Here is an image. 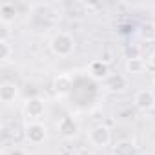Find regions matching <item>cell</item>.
Wrapping results in <instances>:
<instances>
[{
	"mask_svg": "<svg viewBox=\"0 0 155 155\" xmlns=\"http://www.w3.org/2000/svg\"><path fill=\"white\" fill-rule=\"evenodd\" d=\"M148 64H150V66H151V68L155 69V51H153V53H151V55L148 57Z\"/></svg>",
	"mask_w": 155,
	"mask_h": 155,
	"instance_id": "obj_18",
	"label": "cell"
},
{
	"mask_svg": "<svg viewBox=\"0 0 155 155\" xmlns=\"http://www.w3.org/2000/svg\"><path fill=\"white\" fill-rule=\"evenodd\" d=\"M13 57V48L9 42L0 40V58H2V64H8Z\"/></svg>",
	"mask_w": 155,
	"mask_h": 155,
	"instance_id": "obj_14",
	"label": "cell"
},
{
	"mask_svg": "<svg viewBox=\"0 0 155 155\" xmlns=\"http://www.w3.org/2000/svg\"><path fill=\"white\" fill-rule=\"evenodd\" d=\"M124 68H126V73H130V75H140L146 69V62L140 57H130L126 60Z\"/></svg>",
	"mask_w": 155,
	"mask_h": 155,
	"instance_id": "obj_13",
	"label": "cell"
},
{
	"mask_svg": "<svg viewBox=\"0 0 155 155\" xmlns=\"http://www.w3.org/2000/svg\"><path fill=\"white\" fill-rule=\"evenodd\" d=\"M133 104L140 111H150L155 108V91L153 90H139L133 97Z\"/></svg>",
	"mask_w": 155,
	"mask_h": 155,
	"instance_id": "obj_6",
	"label": "cell"
},
{
	"mask_svg": "<svg viewBox=\"0 0 155 155\" xmlns=\"http://www.w3.org/2000/svg\"><path fill=\"white\" fill-rule=\"evenodd\" d=\"M44 111H46V102H44V99H40V97H31V99H28L26 104H24V113H26V117L31 119L33 122H38V119L44 115Z\"/></svg>",
	"mask_w": 155,
	"mask_h": 155,
	"instance_id": "obj_5",
	"label": "cell"
},
{
	"mask_svg": "<svg viewBox=\"0 0 155 155\" xmlns=\"http://www.w3.org/2000/svg\"><path fill=\"white\" fill-rule=\"evenodd\" d=\"M73 155H82V153H73Z\"/></svg>",
	"mask_w": 155,
	"mask_h": 155,
	"instance_id": "obj_20",
	"label": "cell"
},
{
	"mask_svg": "<svg viewBox=\"0 0 155 155\" xmlns=\"http://www.w3.org/2000/svg\"><path fill=\"white\" fill-rule=\"evenodd\" d=\"M104 88L111 93H120L128 88V79H126V75L122 73H111L108 79L104 81Z\"/></svg>",
	"mask_w": 155,
	"mask_h": 155,
	"instance_id": "obj_8",
	"label": "cell"
},
{
	"mask_svg": "<svg viewBox=\"0 0 155 155\" xmlns=\"http://www.w3.org/2000/svg\"><path fill=\"white\" fill-rule=\"evenodd\" d=\"M2 155H28L22 148H9V150H6Z\"/></svg>",
	"mask_w": 155,
	"mask_h": 155,
	"instance_id": "obj_17",
	"label": "cell"
},
{
	"mask_svg": "<svg viewBox=\"0 0 155 155\" xmlns=\"http://www.w3.org/2000/svg\"><path fill=\"white\" fill-rule=\"evenodd\" d=\"M151 82H153V86H155V77H153V81H151Z\"/></svg>",
	"mask_w": 155,
	"mask_h": 155,
	"instance_id": "obj_19",
	"label": "cell"
},
{
	"mask_svg": "<svg viewBox=\"0 0 155 155\" xmlns=\"http://www.w3.org/2000/svg\"><path fill=\"white\" fill-rule=\"evenodd\" d=\"M17 95H18V88H17L15 82L6 81V82L0 84V101L4 104H11L17 99Z\"/></svg>",
	"mask_w": 155,
	"mask_h": 155,
	"instance_id": "obj_10",
	"label": "cell"
},
{
	"mask_svg": "<svg viewBox=\"0 0 155 155\" xmlns=\"http://www.w3.org/2000/svg\"><path fill=\"white\" fill-rule=\"evenodd\" d=\"M9 37H11V28L6 24H0V40L9 42Z\"/></svg>",
	"mask_w": 155,
	"mask_h": 155,
	"instance_id": "obj_16",
	"label": "cell"
},
{
	"mask_svg": "<svg viewBox=\"0 0 155 155\" xmlns=\"http://www.w3.org/2000/svg\"><path fill=\"white\" fill-rule=\"evenodd\" d=\"M77 48V42L73 38V35L66 33V31H58L51 37L49 40V49L55 57H60V58H66L69 57Z\"/></svg>",
	"mask_w": 155,
	"mask_h": 155,
	"instance_id": "obj_1",
	"label": "cell"
},
{
	"mask_svg": "<svg viewBox=\"0 0 155 155\" xmlns=\"http://www.w3.org/2000/svg\"><path fill=\"white\" fill-rule=\"evenodd\" d=\"M88 140H90L95 148H104V146H108V144L111 142V131H110L108 126L99 124V126H95V128L90 130Z\"/></svg>",
	"mask_w": 155,
	"mask_h": 155,
	"instance_id": "obj_4",
	"label": "cell"
},
{
	"mask_svg": "<svg viewBox=\"0 0 155 155\" xmlns=\"http://www.w3.org/2000/svg\"><path fill=\"white\" fill-rule=\"evenodd\" d=\"M88 73H90L91 79H95V81H106L108 77L111 75V73H110V66H108V62H106V60H101V58L90 62V66H88Z\"/></svg>",
	"mask_w": 155,
	"mask_h": 155,
	"instance_id": "obj_7",
	"label": "cell"
},
{
	"mask_svg": "<svg viewBox=\"0 0 155 155\" xmlns=\"http://www.w3.org/2000/svg\"><path fill=\"white\" fill-rule=\"evenodd\" d=\"M24 137L29 144L38 146L48 139V128L42 122H28L24 128Z\"/></svg>",
	"mask_w": 155,
	"mask_h": 155,
	"instance_id": "obj_2",
	"label": "cell"
},
{
	"mask_svg": "<svg viewBox=\"0 0 155 155\" xmlns=\"http://www.w3.org/2000/svg\"><path fill=\"white\" fill-rule=\"evenodd\" d=\"M140 35L146 42H153L155 40V22H146L140 29Z\"/></svg>",
	"mask_w": 155,
	"mask_h": 155,
	"instance_id": "obj_15",
	"label": "cell"
},
{
	"mask_svg": "<svg viewBox=\"0 0 155 155\" xmlns=\"http://www.w3.org/2000/svg\"><path fill=\"white\" fill-rule=\"evenodd\" d=\"M137 146L133 140H119L115 142V146L111 148V155H137Z\"/></svg>",
	"mask_w": 155,
	"mask_h": 155,
	"instance_id": "obj_12",
	"label": "cell"
},
{
	"mask_svg": "<svg viewBox=\"0 0 155 155\" xmlns=\"http://www.w3.org/2000/svg\"><path fill=\"white\" fill-rule=\"evenodd\" d=\"M15 18H17V6L13 2L0 4V24L11 26V22H15Z\"/></svg>",
	"mask_w": 155,
	"mask_h": 155,
	"instance_id": "obj_11",
	"label": "cell"
},
{
	"mask_svg": "<svg viewBox=\"0 0 155 155\" xmlns=\"http://www.w3.org/2000/svg\"><path fill=\"white\" fill-rule=\"evenodd\" d=\"M57 130H58V135H60L62 139L69 140V139H75L77 135H79L81 126H79V122H77L75 117L66 115V117H62V119L57 122Z\"/></svg>",
	"mask_w": 155,
	"mask_h": 155,
	"instance_id": "obj_3",
	"label": "cell"
},
{
	"mask_svg": "<svg viewBox=\"0 0 155 155\" xmlns=\"http://www.w3.org/2000/svg\"><path fill=\"white\" fill-rule=\"evenodd\" d=\"M71 88H73V79H71V75H68V73H58L55 79H53V90H55L57 95L64 97V95H68V93L71 91Z\"/></svg>",
	"mask_w": 155,
	"mask_h": 155,
	"instance_id": "obj_9",
	"label": "cell"
}]
</instances>
